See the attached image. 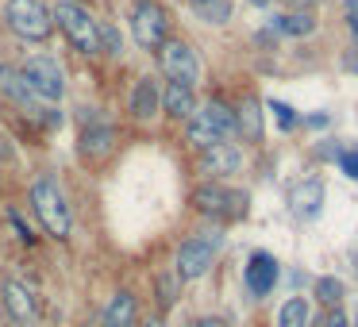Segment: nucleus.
Instances as JSON below:
<instances>
[{"mask_svg":"<svg viewBox=\"0 0 358 327\" xmlns=\"http://www.w3.org/2000/svg\"><path fill=\"white\" fill-rule=\"evenodd\" d=\"M131 31H135V43L143 50H158L166 43V35H170V12L158 0H135Z\"/></svg>","mask_w":358,"mask_h":327,"instance_id":"6","label":"nucleus"},{"mask_svg":"<svg viewBox=\"0 0 358 327\" xmlns=\"http://www.w3.org/2000/svg\"><path fill=\"white\" fill-rule=\"evenodd\" d=\"M0 93L12 96V101H20V104H31V89L24 85V78H20L16 66H0Z\"/></svg>","mask_w":358,"mask_h":327,"instance_id":"19","label":"nucleus"},{"mask_svg":"<svg viewBox=\"0 0 358 327\" xmlns=\"http://www.w3.org/2000/svg\"><path fill=\"white\" fill-rule=\"evenodd\" d=\"M4 308H8L20 324H31L35 319V300L20 281H4Z\"/></svg>","mask_w":358,"mask_h":327,"instance_id":"17","label":"nucleus"},{"mask_svg":"<svg viewBox=\"0 0 358 327\" xmlns=\"http://www.w3.org/2000/svg\"><path fill=\"white\" fill-rule=\"evenodd\" d=\"M201 20L204 24H227V16H231V0H208V4H201Z\"/></svg>","mask_w":358,"mask_h":327,"instance_id":"22","label":"nucleus"},{"mask_svg":"<svg viewBox=\"0 0 358 327\" xmlns=\"http://www.w3.org/2000/svg\"><path fill=\"white\" fill-rule=\"evenodd\" d=\"M4 20L27 43H47L50 31H55V16H50V8L43 0H8L4 4Z\"/></svg>","mask_w":358,"mask_h":327,"instance_id":"3","label":"nucleus"},{"mask_svg":"<svg viewBox=\"0 0 358 327\" xmlns=\"http://www.w3.org/2000/svg\"><path fill=\"white\" fill-rule=\"evenodd\" d=\"M308 324V304L301 300V296H293V300L281 304L278 312V327H304Z\"/></svg>","mask_w":358,"mask_h":327,"instance_id":"21","label":"nucleus"},{"mask_svg":"<svg viewBox=\"0 0 358 327\" xmlns=\"http://www.w3.org/2000/svg\"><path fill=\"white\" fill-rule=\"evenodd\" d=\"M273 281H278V262H273V254H266V250H255L247 262V289L255 296H266L273 289Z\"/></svg>","mask_w":358,"mask_h":327,"instance_id":"11","label":"nucleus"},{"mask_svg":"<svg viewBox=\"0 0 358 327\" xmlns=\"http://www.w3.org/2000/svg\"><path fill=\"white\" fill-rule=\"evenodd\" d=\"M162 108H166V116H173V119H193V112H196L193 89L178 85V81H166V89H162Z\"/></svg>","mask_w":358,"mask_h":327,"instance_id":"15","label":"nucleus"},{"mask_svg":"<svg viewBox=\"0 0 358 327\" xmlns=\"http://www.w3.org/2000/svg\"><path fill=\"white\" fill-rule=\"evenodd\" d=\"M324 327H347V316H343V308H331V316H327Z\"/></svg>","mask_w":358,"mask_h":327,"instance_id":"28","label":"nucleus"},{"mask_svg":"<svg viewBox=\"0 0 358 327\" xmlns=\"http://www.w3.org/2000/svg\"><path fill=\"white\" fill-rule=\"evenodd\" d=\"M289 204H293V212L301 219H316L320 216V204H324V181L308 177V181H301V185H293Z\"/></svg>","mask_w":358,"mask_h":327,"instance_id":"13","label":"nucleus"},{"mask_svg":"<svg viewBox=\"0 0 358 327\" xmlns=\"http://www.w3.org/2000/svg\"><path fill=\"white\" fill-rule=\"evenodd\" d=\"M278 31H285V35H312L316 31V20L308 16V12H289V16H278Z\"/></svg>","mask_w":358,"mask_h":327,"instance_id":"20","label":"nucleus"},{"mask_svg":"<svg viewBox=\"0 0 358 327\" xmlns=\"http://www.w3.org/2000/svg\"><path fill=\"white\" fill-rule=\"evenodd\" d=\"M173 300H178V273H162V277H158V304L170 308Z\"/></svg>","mask_w":358,"mask_h":327,"instance_id":"24","label":"nucleus"},{"mask_svg":"<svg viewBox=\"0 0 358 327\" xmlns=\"http://www.w3.org/2000/svg\"><path fill=\"white\" fill-rule=\"evenodd\" d=\"M235 131H243V139H262V112L255 101H243V108L235 112Z\"/></svg>","mask_w":358,"mask_h":327,"instance_id":"18","label":"nucleus"},{"mask_svg":"<svg viewBox=\"0 0 358 327\" xmlns=\"http://www.w3.org/2000/svg\"><path fill=\"white\" fill-rule=\"evenodd\" d=\"M212 258H216V235L201 231V235H193V239H185L181 250H178V281L204 277L208 266H212Z\"/></svg>","mask_w":358,"mask_h":327,"instance_id":"8","label":"nucleus"},{"mask_svg":"<svg viewBox=\"0 0 358 327\" xmlns=\"http://www.w3.org/2000/svg\"><path fill=\"white\" fill-rule=\"evenodd\" d=\"M147 327H162V324H158V319H150V324H147Z\"/></svg>","mask_w":358,"mask_h":327,"instance_id":"33","label":"nucleus"},{"mask_svg":"<svg viewBox=\"0 0 358 327\" xmlns=\"http://www.w3.org/2000/svg\"><path fill=\"white\" fill-rule=\"evenodd\" d=\"M31 212L39 216V224L47 235H55V239H70L73 235L70 204H66V196L58 193V185L50 177H39L31 185Z\"/></svg>","mask_w":358,"mask_h":327,"instance_id":"2","label":"nucleus"},{"mask_svg":"<svg viewBox=\"0 0 358 327\" xmlns=\"http://www.w3.org/2000/svg\"><path fill=\"white\" fill-rule=\"evenodd\" d=\"M239 166H243V154H239L235 143H216V147H208V150H204V158H201V170L208 173V177L239 173Z\"/></svg>","mask_w":358,"mask_h":327,"instance_id":"10","label":"nucleus"},{"mask_svg":"<svg viewBox=\"0 0 358 327\" xmlns=\"http://www.w3.org/2000/svg\"><path fill=\"white\" fill-rule=\"evenodd\" d=\"M316 296L331 308H339V296H343V281L339 277H320L316 281Z\"/></svg>","mask_w":358,"mask_h":327,"instance_id":"23","label":"nucleus"},{"mask_svg":"<svg viewBox=\"0 0 358 327\" xmlns=\"http://www.w3.org/2000/svg\"><path fill=\"white\" fill-rule=\"evenodd\" d=\"M20 78H24V85L31 89L35 101H62L66 96V78H62V66L55 62L50 54H31L24 62V70H20Z\"/></svg>","mask_w":358,"mask_h":327,"instance_id":"5","label":"nucleus"},{"mask_svg":"<svg viewBox=\"0 0 358 327\" xmlns=\"http://www.w3.org/2000/svg\"><path fill=\"white\" fill-rule=\"evenodd\" d=\"M193 204L204 212V216H239L247 196L243 193H231L224 185H196L193 189Z\"/></svg>","mask_w":358,"mask_h":327,"instance_id":"9","label":"nucleus"},{"mask_svg":"<svg viewBox=\"0 0 358 327\" xmlns=\"http://www.w3.org/2000/svg\"><path fill=\"white\" fill-rule=\"evenodd\" d=\"M112 150H116V131H112L108 124H89L85 131H81V158L104 162Z\"/></svg>","mask_w":358,"mask_h":327,"instance_id":"12","label":"nucleus"},{"mask_svg":"<svg viewBox=\"0 0 358 327\" xmlns=\"http://www.w3.org/2000/svg\"><path fill=\"white\" fill-rule=\"evenodd\" d=\"M135 319H139V304L131 293H116L104 308V327H135Z\"/></svg>","mask_w":358,"mask_h":327,"instance_id":"16","label":"nucleus"},{"mask_svg":"<svg viewBox=\"0 0 358 327\" xmlns=\"http://www.w3.org/2000/svg\"><path fill=\"white\" fill-rule=\"evenodd\" d=\"M339 170L347 173V177L358 181V150H343V154H339Z\"/></svg>","mask_w":358,"mask_h":327,"instance_id":"27","label":"nucleus"},{"mask_svg":"<svg viewBox=\"0 0 358 327\" xmlns=\"http://www.w3.org/2000/svg\"><path fill=\"white\" fill-rule=\"evenodd\" d=\"M55 24L62 27V35L73 43V50L81 54H101V24L93 20V12L78 0H58L55 8H50Z\"/></svg>","mask_w":358,"mask_h":327,"instance_id":"1","label":"nucleus"},{"mask_svg":"<svg viewBox=\"0 0 358 327\" xmlns=\"http://www.w3.org/2000/svg\"><path fill=\"white\" fill-rule=\"evenodd\" d=\"M250 4H258V8H266V4H273V0H250Z\"/></svg>","mask_w":358,"mask_h":327,"instance_id":"31","label":"nucleus"},{"mask_svg":"<svg viewBox=\"0 0 358 327\" xmlns=\"http://www.w3.org/2000/svg\"><path fill=\"white\" fill-rule=\"evenodd\" d=\"M158 62H162L166 78L185 85V89H193L196 81H201V58H196V50L181 39H166L162 47H158Z\"/></svg>","mask_w":358,"mask_h":327,"instance_id":"7","label":"nucleus"},{"mask_svg":"<svg viewBox=\"0 0 358 327\" xmlns=\"http://www.w3.org/2000/svg\"><path fill=\"white\" fill-rule=\"evenodd\" d=\"M270 108H273V116H278V124H281V127H285V131H289V127H296V112H293V108H289V104H281V101H273V104H270Z\"/></svg>","mask_w":358,"mask_h":327,"instance_id":"26","label":"nucleus"},{"mask_svg":"<svg viewBox=\"0 0 358 327\" xmlns=\"http://www.w3.org/2000/svg\"><path fill=\"white\" fill-rule=\"evenodd\" d=\"M231 131H235V112L220 101H208L204 108L193 112V119H189V143L201 147V150L216 147V143H227Z\"/></svg>","mask_w":358,"mask_h":327,"instance_id":"4","label":"nucleus"},{"mask_svg":"<svg viewBox=\"0 0 358 327\" xmlns=\"http://www.w3.org/2000/svg\"><path fill=\"white\" fill-rule=\"evenodd\" d=\"M162 112V89L155 78H139V85L131 89V116L135 119H155Z\"/></svg>","mask_w":358,"mask_h":327,"instance_id":"14","label":"nucleus"},{"mask_svg":"<svg viewBox=\"0 0 358 327\" xmlns=\"http://www.w3.org/2000/svg\"><path fill=\"white\" fill-rule=\"evenodd\" d=\"M101 54H120V35L112 24H101Z\"/></svg>","mask_w":358,"mask_h":327,"instance_id":"25","label":"nucleus"},{"mask_svg":"<svg viewBox=\"0 0 358 327\" xmlns=\"http://www.w3.org/2000/svg\"><path fill=\"white\" fill-rule=\"evenodd\" d=\"M189 4H196V8H201V4H208V0H189Z\"/></svg>","mask_w":358,"mask_h":327,"instance_id":"32","label":"nucleus"},{"mask_svg":"<svg viewBox=\"0 0 358 327\" xmlns=\"http://www.w3.org/2000/svg\"><path fill=\"white\" fill-rule=\"evenodd\" d=\"M350 35H355V43H358V20H350Z\"/></svg>","mask_w":358,"mask_h":327,"instance_id":"30","label":"nucleus"},{"mask_svg":"<svg viewBox=\"0 0 358 327\" xmlns=\"http://www.w3.org/2000/svg\"><path fill=\"white\" fill-rule=\"evenodd\" d=\"M196 327H227V324H224V319H201Z\"/></svg>","mask_w":358,"mask_h":327,"instance_id":"29","label":"nucleus"}]
</instances>
